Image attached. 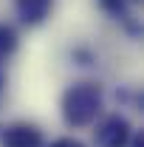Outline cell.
Here are the masks:
<instances>
[{
  "label": "cell",
  "instance_id": "1",
  "mask_svg": "<svg viewBox=\"0 0 144 147\" xmlns=\"http://www.w3.org/2000/svg\"><path fill=\"white\" fill-rule=\"evenodd\" d=\"M59 108L68 127H88L102 113V88L96 82H73L62 93Z\"/></svg>",
  "mask_w": 144,
  "mask_h": 147
},
{
  "label": "cell",
  "instance_id": "2",
  "mask_svg": "<svg viewBox=\"0 0 144 147\" xmlns=\"http://www.w3.org/2000/svg\"><path fill=\"white\" fill-rule=\"evenodd\" d=\"M130 136H133L130 122L124 116L113 113V116H108L96 127V147H127L130 144Z\"/></svg>",
  "mask_w": 144,
  "mask_h": 147
},
{
  "label": "cell",
  "instance_id": "3",
  "mask_svg": "<svg viewBox=\"0 0 144 147\" xmlns=\"http://www.w3.org/2000/svg\"><path fill=\"white\" fill-rule=\"evenodd\" d=\"M3 147H42V133L31 122H14L0 130Z\"/></svg>",
  "mask_w": 144,
  "mask_h": 147
},
{
  "label": "cell",
  "instance_id": "4",
  "mask_svg": "<svg viewBox=\"0 0 144 147\" xmlns=\"http://www.w3.org/2000/svg\"><path fill=\"white\" fill-rule=\"evenodd\" d=\"M51 6H54V0H14L17 17H20V23H26V26H40V23H45V17L51 14Z\"/></svg>",
  "mask_w": 144,
  "mask_h": 147
},
{
  "label": "cell",
  "instance_id": "5",
  "mask_svg": "<svg viewBox=\"0 0 144 147\" xmlns=\"http://www.w3.org/2000/svg\"><path fill=\"white\" fill-rule=\"evenodd\" d=\"M14 48H17V31H14L11 26L0 23V59L9 57V54H14Z\"/></svg>",
  "mask_w": 144,
  "mask_h": 147
},
{
  "label": "cell",
  "instance_id": "6",
  "mask_svg": "<svg viewBox=\"0 0 144 147\" xmlns=\"http://www.w3.org/2000/svg\"><path fill=\"white\" fill-rule=\"evenodd\" d=\"M127 3H130V0H99V6H102L108 14H113V17H124L127 14Z\"/></svg>",
  "mask_w": 144,
  "mask_h": 147
},
{
  "label": "cell",
  "instance_id": "7",
  "mask_svg": "<svg viewBox=\"0 0 144 147\" xmlns=\"http://www.w3.org/2000/svg\"><path fill=\"white\" fill-rule=\"evenodd\" d=\"M51 147H85L79 139H71V136H62V139H57V142H51Z\"/></svg>",
  "mask_w": 144,
  "mask_h": 147
},
{
  "label": "cell",
  "instance_id": "8",
  "mask_svg": "<svg viewBox=\"0 0 144 147\" xmlns=\"http://www.w3.org/2000/svg\"><path fill=\"white\" fill-rule=\"evenodd\" d=\"M127 147H144V133H133L130 136V144Z\"/></svg>",
  "mask_w": 144,
  "mask_h": 147
},
{
  "label": "cell",
  "instance_id": "9",
  "mask_svg": "<svg viewBox=\"0 0 144 147\" xmlns=\"http://www.w3.org/2000/svg\"><path fill=\"white\" fill-rule=\"evenodd\" d=\"M3 91H6V74H3V68H0V96H3Z\"/></svg>",
  "mask_w": 144,
  "mask_h": 147
}]
</instances>
